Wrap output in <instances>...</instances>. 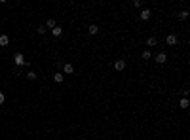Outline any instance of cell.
Here are the masks:
<instances>
[{
  "instance_id": "18",
  "label": "cell",
  "mask_w": 190,
  "mask_h": 140,
  "mask_svg": "<svg viewBox=\"0 0 190 140\" xmlns=\"http://www.w3.org/2000/svg\"><path fill=\"white\" fill-rule=\"evenodd\" d=\"M4 100H6V95H4V93H2V91H0V106L4 104Z\"/></svg>"
},
{
  "instance_id": "7",
  "label": "cell",
  "mask_w": 190,
  "mask_h": 140,
  "mask_svg": "<svg viewBox=\"0 0 190 140\" xmlns=\"http://www.w3.org/2000/svg\"><path fill=\"white\" fill-rule=\"evenodd\" d=\"M177 42H179V40H177L175 34H167V38H165V44H167V45H177Z\"/></svg>"
},
{
  "instance_id": "4",
  "label": "cell",
  "mask_w": 190,
  "mask_h": 140,
  "mask_svg": "<svg viewBox=\"0 0 190 140\" xmlns=\"http://www.w3.org/2000/svg\"><path fill=\"white\" fill-rule=\"evenodd\" d=\"M74 72V64L72 63H65L63 64V76L65 74H72Z\"/></svg>"
},
{
  "instance_id": "17",
  "label": "cell",
  "mask_w": 190,
  "mask_h": 140,
  "mask_svg": "<svg viewBox=\"0 0 190 140\" xmlns=\"http://www.w3.org/2000/svg\"><path fill=\"white\" fill-rule=\"evenodd\" d=\"M36 32H38V34H40V36H44L46 32H48V28H46V27H42V25H40V27L36 28Z\"/></svg>"
},
{
  "instance_id": "2",
  "label": "cell",
  "mask_w": 190,
  "mask_h": 140,
  "mask_svg": "<svg viewBox=\"0 0 190 140\" xmlns=\"http://www.w3.org/2000/svg\"><path fill=\"white\" fill-rule=\"evenodd\" d=\"M114 70L116 72H122V70H126V61H122V59H118V61H114Z\"/></svg>"
},
{
  "instance_id": "14",
  "label": "cell",
  "mask_w": 190,
  "mask_h": 140,
  "mask_svg": "<svg viewBox=\"0 0 190 140\" xmlns=\"http://www.w3.org/2000/svg\"><path fill=\"white\" fill-rule=\"evenodd\" d=\"M156 44H158V40H156V38H154V36H150L148 40H146V45H148L146 49H150V47H154V45H156Z\"/></svg>"
},
{
  "instance_id": "3",
  "label": "cell",
  "mask_w": 190,
  "mask_h": 140,
  "mask_svg": "<svg viewBox=\"0 0 190 140\" xmlns=\"http://www.w3.org/2000/svg\"><path fill=\"white\" fill-rule=\"evenodd\" d=\"M139 17H141V21H148L150 17H152V11H150L148 8H145V9H141V14H139Z\"/></svg>"
},
{
  "instance_id": "6",
  "label": "cell",
  "mask_w": 190,
  "mask_h": 140,
  "mask_svg": "<svg viewBox=\"0 0 190 140\" xmlns=\"http://www.w3.org/2000/svg\"><path fill=\"white\" fill-rule=\"evenodd\" d=\"M154 61H156L158 64H163L165 61H167V55H165V53H158L156 57H154Z\"/></svg>"
},
{
  "instance_id": "9",
  "label": "cell",
  "mask_w": 190,
  "mask_h": 140,
  "mask_svg": "<svg viewBox=\"0 0 190 140\" xmlns=\"http://www.w3.org/2000/svg\"><path fill=\"white\" fill-rule=\"evenodd\" d=\"M51 34H53V36L55 38H59V36H61V34H63V28H61V27H59V25H57V27H53V28H51Z\"/></svg>"
},
{
  "instance_id": "13",
  "label": "cell",
  "mask_w": 190,
  "mask_h": 140,
  "mask_svg": "<svg viewBox=\"0 0 190 140\" xmlns=\"http://www.w3.org/2000/svg\"><path fill=\"white\" fill-rule=\"evenodd\" d=\"M188 9H181V11H179V19H181V21H186V19H188Z\"/></svg>"
},
{
  "instance_id": "19",
  "label": "cell",
  "mask_w": 190,
  "mask_h": 140,
  "mask_svg": "<svg viewBox=\"0 0 190 140\" xmlns=\"http://www.w3.org/2000/svg\"><path fill=\"white\" fill-rule=\"evenodd\" d=\"M133 6H135V8H143V2H141V0H135V2H133Z\"/></svg>"
},
{
  "instance_id": "11",
  "label": "cell",
  "mask_w": 190,
  "mask_h": 140,
  "mask_svg": "<svg viewBox=\"0 0 190 140\" xmlns=\"http://www.w3.org/2000/svg\"><path fill=\"white\" fill-rule=\"evenodd\" d=\"M63 80H65L63 72H55L53 74V81H55V83H63Z\"/></svg>"
},
{
  "instance_id": "12",
  "label": "cell",
  "mask_w": 190,
  "mask_h": 140,
  "mask_svg": "<svg viewBox=\"0 0 190 140\" xmlns=\"http://www.w3.org/2000/svg\"><path fill=\"white\" fill-rule=\"evenodd\" d=\"M53 27H57V23H55V19H53V17H50L48 21H46V28H50V30H51Z\"/></svg>"
},
{
  "instance_id": "10",
  "label": "cell",
  "mask_w": 190,
  "mask_h": 140,
  "mask_svg": "<svg viewBox=\"0 0 190 140\" xmlns=\"http://www.w3.org/2000/svg\"><path fill=\"white\" fill-rule=\"evenodd\" d=\"M188 99H186V97H182V99L181 100H179V108H181V110H186V108H188Z\"/></svg>"
},
{
  "instance_id": "16",
  "label": "cell",
  "mask_w": 190,
  "mask_h": 140,
  "mask_svg": "<svg viewBox=\"0 0 190 140\" xmlns=\"http://www.w3.org/2000/svg\"><path fill=\"white\" fill-rule=\"evenodd\" d=\"M36 72H32V70H29V72H27V80H31V81H34V80H36Z\"/></svg>"
},
{
  "instance_id": "8",
  "label": "cell",
  "mask_w": 190,
  "mask_h": 140,
  "mask_svg": "<svg viewBox=\"0 0 190 140\" xmlns=\"http://www.w3.org/2000/svg\"><path fill=\"white\" fill-rule=\"evenodd\" d=\"M10 45V36L8 34H0V47H6Z\"/></svg>"
},
{
  "instance_id": "1",
  "label": "cell",
  "mask_w": 190,
  "mask_h": 140,
  "mask_svg": "<svg viewBox=\"0 0 190 140\" xmlns=\"http://www.w3.org/2000/svg\"><path fill=\"white\" fill-rule=\"evenodd\" d=\"M14 63H15V66H27L29 61L25 59V55H23L21 51H17V53L14 55Z\"/></svg>"
},
{
  "instance_id": "15",
  "label": "cell",
  "mask_w": 190,
  "mask_h": 140,
  "mask_svg": "<svg viewBox=\"0 0 190 140\" xmlns=\"http://www.w3.org/2000/svg\"><path fill=\"white\" fill-rule=\"evenodd\" d=\"M141 57H143V59H145V61L152 59V51H150V49H145V51H143V53H141Z\"/></svg>"
},
{
  "instance_id": "20",
  "label": "cell",
  "mask_w": 190,
  "mask_h": 140,
  "mask_svg": "<svg viewBox=\"0 0 190 140\" xmlns=\"http://www.w3.org/2000/svg\"><path fill=\"white\" fill-rule=\"evenodd\" d=\"M80 140H87V138H80Z\"/></svg>"
},
{
  "instance_id": "5",
  "label": "cell",
  "mask_w": 190,
  "mask_h": 140,
  "mask_svg": "<svg viewBox=\"0 0 190 140\" xmlns=\"http://www.w3.org/2000/svg\"><path fill=\"white\" fill-rule=\"evenodd\" d=\"M87 32H90L91 36H95V34H99V25H95V23H91L90 27H87Z\"/></svg>"
}]
</instances>
